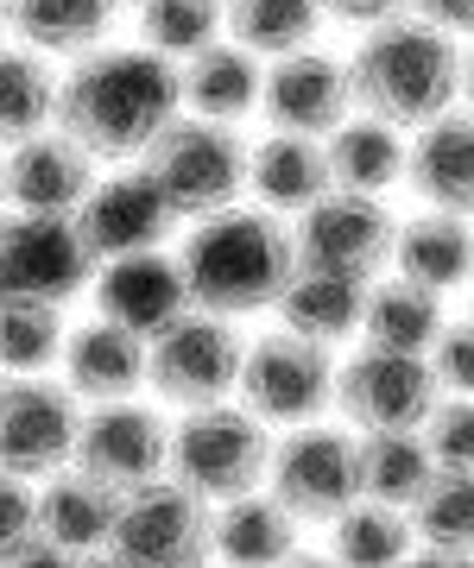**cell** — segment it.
I'll list each match as a JSON object with an SVG mask.
<instances>
[{"instance_id": "f6af8a7d", "label": "cell", "mask_w": 474, "mask_h": 568, "mask_svg": "<svg viewBox=\"0 0 474 568\" xmlns=\"http://www.w3.org/2000/svg\"><path fill=\"white\" fill-rule=\"evenodd\" d=\"M285 568H342V562H335V556H304V549H297Z\"/></svg>"}, {"instance_id": "ffe728a7", "label": "cell", "mask_w": 474, "mask_h": 568, "mask_svg": "<svg viewBox=\"0 0 474 568\" xmlns=\"http://www.w3.org/2000/svg\"><path fill=\"white\" fill-rule=\"evenodd\" d=\"M145 354H152V342H140L133 328L108 323V316H95V323L70 328L58 366H63V386L77 392V398L121 405V398H133L145 386Z\"/></svg>"}, {"instance_id": "4dcf8cb0", "label": "cell", "mask_w": 474, "mask_h": 568, "mask_svg": "<svg viewBox=\"0 0 474 568\" xmlns=\"http://www.w3.org/2000/svg\"><path fill=\"white\" fill-rule=\"evenodd\" d=\"M228 39L248 44L253 58H291V51H310L316 32H323V0H222Z\"/></svg>"}, {"instance_id": "4fadbf2b", "label": "cell", "mask_w": 474, "mask_h": 568, "mask_svg": "<svg viewBox=\"0 0 474 568\" xmlns=\"http://www.w3.org/2000/svg\"><path fill=\"white\" fill-rule=\"evenodd\" d=\"M392 241L399 222L380 196H354V190H330L323 203H310L291 227L297 265H323V272H349V278H380V265H392Z\"/></svg>"}, {"instance_id": "bcb514c9", "label": "cell", "mask_w": 474, "mask_h": 568, "mask_svg": "<svg viewBox=\"0 0 474 568\" xmlns=\"http://www.w3.org/2000/svg\"><path fill=\"white\" fill-rule=\"evenodd\" d=\"M83 568H133V562H121V556H114V549H102V556H89Z\"/></svg>"}, {"instance_id": "8992f818", "label": "cell", "mask_w": 474, "mask_h": 568, "mask_svg": "<svg viewBox=\"0 0 474 568\" xmlns=\"http://www.w3.org/2000/svg\"><path fill=\"white\" fill-rule=\"evenodd\" d=\"M108 549L133 568H203L215 556V506L165 474L152 487L121 493V518H114Z\"/></svg>"}, {"instance_id": "277c9868", "label": "cell", "mask_w": 474, "mask_h": 568, "mask_svg": "<svg viewBox=\"0 0 474 568\" xmlns=\"http://www.w3.org/2000/svg\"><path fill=\"white\" fill-rule=\"evenodd\" d=\"M266 474H272V436L248 405H203L171 424V480L203 493L209 506L260 493Z\"/></svg>"}, {"instance_id": "816d5d0a", "label": "cell", "mask_w": 474, "mask_h": 568, "mask_svg": "<svg viewBox=\"0 0 474 568\" xmlns=\"http://www.w3.org/2000/svg\"><path fill=\"white\" fill-rule=\"evenodd\" d=\"M0 196H7V183H0Z\"/></svg>"}, {"instance_id": "4316f807", "label": "cell", "mask_w": 474, "mask_h": 568, "mask_svg": "<svg viewBox=\"0 0 474 568\" xmlns=\"http://www.w3.org/2000/svg\"><path fill=\"white\" fill-rule=\"evenodd\" d=\"M323 152H330V183L354 190V196H386L392 183H405V159H412L405 133L373 114H349L323 140Z\"/></svg>"}, {"instance_id": "b9f144b4", "label": "cell", "mask_w": 474, "mask_h": 568, "mask_svg": "<svg viewBox=\"0 0 474 568\" xmlns=\"http://www.w3.org/2000/svg\"><path fill=\"white\" fill-rule=\"evenodd\" d=\"M89 556H77V549H63V544H51V537H26L13 556L0 568H83Z\"/></svg>"}, {"instance_id": "e575fe53", "label": "cell", "mask_w": 474, "mask_h": 568, "mask_svg": "<svg viewBox=\"0 0 474 568\" xmlns=\"http://www.w3.org/2000/svg\"><path fill=\"white\" fill-rule=\"evenodd\" d=\"M412 530L424 537V549L474 556V467H436V480L412 506Z\"/></svg>"}, {"instance_id": "7c38bea8", "label": "cell", "mask_w": 474, "mask_h": 568, "mask_svg": "<svg viewBox=\"0 0 474 568\" xmlns=\"http://www.w3.org/2000/svg\"><path fill=\"white\" fill-rule=\"evenodd\" d=\"M83 410L77 392L58 379H0V474L20 480H51L58 467L77 462Z\"/></svg>"}, {"instance_id": "83f0119b", "label": "cell", "mask_w": 474, "mask_h": 568, "mask_svg": "<svg viewBox=\"0 0 474 568\" xmlns=\"http://www.w3.org/2000/svg\"><path fill=\"white\" fill-rule=\"evenodd\" d=\"M443 297L424 291L412 278H373L367 291V316H361V342L367 347H392V354H431V342L443 335Z\"/></svg>"}, {"instance_id": "30bf717a", "label": "cell", "mask_w": 474, "mask_h": 568, "mask_svg": "<svg viewBox=\"0 0 474 568\" xmlns=\"http://www.w3.org/2000/svg\"><path fill=\"white\" fill-rule=\"evenodd\" d=\"M335 354L330 342H310L291 328H272L260 342H248L241 361V398L260 424H316L335 405Z\"/></svg>"}, {"instance_id": "1f68e13d", "label": "cell", "mask_w": 474, "mask_h": 568, "mask_svg": "<svg viewBox=\"0 0 474 568\" xmlns=\"http://www.w3.org/2000/svg\"><path fill=\"white\" fill-rule=\"evenodd\" d=\"M436 480V462L417 429H380V436H361V499H380V506L412 511L417 493Z\"/></svg>"}, {"instance_id": "ac0fdd59", "label": "cell", "mask_w": 474, "mask_h": 568, "mask_svg": "<svg viewBox=\"0 0 474 568\" xmlns=\"http://www.w3.org/2000/svg\"><path fill=\"white\" fill-rule=\"evenodd\" d=\"M95 310H102L108 323L133 328L140 342H152V335H165L178 316H190V284H184V265H178V253H127V260H108L102 272H95Z\"/></svg>"}, {"instance_id": "c3c4849f", "label": "cell", "mask_w": 474, "mask_h": 568, "mask_svg": "<svg viewBox=\"0 0 474 568\" xmlns=\"http://www.w3.org/2000/svg\"><path fill=\"white\" fill-rule=\"evenodd\" d=\"M114 7H145V0H114Z\"/></svg>"}, {"instance_id": "7bdbcfd3", "label": "cell", "mask_w": 474, "mask_h": 568, "mask_svg": "<svg viewBox=\"0 0 474 568\" xmlns=\"http://www.w3.org/2000/svg\"><path fill=\"white\" fill-rule=\"evenodd\" d=\"M405 568H474V556H455V549H412Z\"/></svg>"}, {"instance_id": "7dc6e473", "label": "cell", "mask_w": 474, "mask_h": 568, "mask_svg": "<svg viewBox=\"0 0 474 568\" xmlns=\"http://www.w3.org/2000/svg\"><path fill=\"white\" fill-rule=\"evenodd\" d=\"M0 32H7V0H0Z\"/></svg>"}, {"instance_id": "5b68a950", "label": "cell", "mask_w": 474, "mask_h": 568, "mask_svg": "<svg viewBox=\"0 0 474 568\" xmlns=\"http://www.w3.org/2000/svg\"><path fill=\"white\" fill-rule=\"evenodd\" d=\"M145 178L165 190V203L178 209V222H203V215H222V209L241 203L248 190V140L222 121H196V114H178V121L152 140L145 152Z\"/></svg>"}, {"instance_id": "ab89813d", "label": "cell", "mask_w": 474, "mask_h": 568, "mask_svg": "<svg viewBox=\"0 0 474 568\" xmlns=\"http://www.w3.org/2000/svg\"><path fill=\"white\" fill-rule=\"evenodd\" d=\"M323 13L342 20V26L373 32V26H386V20H405V13H412V0H323Z\"/></svg>"}, {"instance_id": "d6a6232c", "label": "cell", "mask_w": 474, "mask_h": 568, "mask_svg": "<svg viewBox=\"0 0 474 568\" xmlns=\"http://www.w3.org/2000/svg\"><path fill=\"white\" fill-rule=\"evenodd\" d=\"M412 511L399 506H380V499H354L342 518H335V537H330V556L342 568H405L412 562Z\"/></svg>"}, {"instance_id": "74e56055", "label": "cell", "mask_w": 474, "mask_h": 568, "mask_svg": "<svg viewBox=\"0 0 474 568\" xmlns=\"http://www.w3.org/2000/svg\"><path fill=\"white\" fill-rule=\"evenodd\" d=\"M431 373L436 386L455 392V398H474V323H443V335L431 342Z\"/></svg>"}, {"instance_id": "d6986e66", "label": "cell", "mask_w": 474, "mask_h": 568, "mask_svg": "<svg viewBox=\"0 0 474 568\" xmlns=\"http://www.w3.org/2000/svg\"><path fill=\"white\" fill-rule=\"evenodd\" d=\"M405 183H412V196L424 209L474 222V108H450L443 121L417 126Z\"/></svg>"}, {"instance_id": "3957f363", "label": "cell", "mask_w": 474, "mask_h": 568, "mask_svg": "<svg viewBox=\"0 0 474 568\" xmlns=\"http://www.w3.org/2000/svg\"><path fill=\"white\" fill-rule=\"evenodd\" d=\"M349 82H354V108L373 114L386 126H431L443 121L462 95V44L450 32L424 26L417 13L386 20L361 32L349 58Z\"/></svg>"}, {"instance_id": "681fc988", "label": "cell", "mask_w": 474, "mask_h": 568, "mask_svg": "<svg viewBox=\"0 0 474 568\" xmlns=\"http://www.w3.org/2000/svg\"><path fill=\"white\" fill-rule=\"evenodd\" d=\"M468 323H474V297H468Z\"/></svg>"}, {"instance_id": "ba28073f", "label": "cell", "mask_w": 474, "mask_h": 568, "mask_svg": "<svg viewBox=\"0 0 474 568\" xmlns=\"http://www.w3.org/2000/svg\"><path fill=\"white\" fill-rule=\"evenodd\" d=\"M266 493L297 525H335L361 499V436L330 424H297L285 443H272Z\"/></svg>"}, {"instance_id": "f907efd6", "label": "cell", "mask_w": 474, "mask_h": 568, "mask_svg": "<svg viewBox=\"0 0 474 568\" xmlns=\"http://www.w3.org/2000/svg\"><path fill=\"white\" fill-rule=\"evenodd\" d=\"M203 568H222V562H203Z\"/></svg>"}, {"instance_id": "f35d334b", "label": "cell", "mask_w": 474, "mask_h": 568, "mask_svg": "<svg viewBox=\"0 0 474 568\" xmlns=\"http://www.w3.org/2000/svg\"><path fill=\"white\" fill-rule=\"evenodd\" d=\"M26 537H39V487L20 480V474H0V562H7Z\"/></svg>"}, {"instance_id": "2e32d148", "label": "cell", "mask_w": 474, "mask_h": 568, "mask_svg": "<svg viewBox=\"0 0 474 568\" xmlns=\"http://www.w3.org/2000/svg\"><path fill=\"white\" fill-rule=\"evenodd\" d=\"M272 133H297V140H330L335 126L354 114V82L349 63L330 51H291V58L266 63V95H260Z\"/></svg>"}, {"instance_id": "f546056e", "label": "cell", "mask_w": 474, "mask_h": 568, "mask_svg": "<svg viewBox=\"0 0 474 568\" xmlns=\"http://www.w3.org/2000/svg\"><path fill=\"white\" fill-rule=\"evenodd\" d=\"M58 70L32 44H0V145L13 152L20 140L58 126Z\"/></svg>"}, {"instance_id": "7402d4cb", "label": "cell", "mask_w": 474, "mask_h": 568, "mask_svg": "<svg viewBox=\"0 0 474 568\" xmlns=\"http://www.w3.org/2000/svg\"><path fill=\"white\" fill-rule=\"evenodd\" d=\"M178 82H184V108L196 121L234 126L241 114L260 108V95H266V58H253L248 44H234V39H215L209 51L184 58Z\"/></svg>"}, {"instance_id": "484cf974", "label": "cell", "mask_w": 474, "mask_h": 568, "mask_svg": "<svg viewBox=\"0 0 474 568\" xmlns=\"http://www.w3.org/2000/svg\"><path fill=\"white\" fill-rule=\"evenodd\" d=\"M215 556L222 568H285L297 556V518L266 487L215 506Z\"/></svg>"}, {"instance_id": "9a60e30c", "label": "cell", "mask_w": 474, "mask_h": 568, "mask_svg": "<svg viewBox=\"0 0 474 568\" xmlns=\"http://www.w3.org/2000/svg\"><path fill=\"white\" fill-rule=\"evenodd\" d=\"M77 227L95 260H127V253H159V246L178 234V209L165 203V190L140 171H114V178H95V190L77 209Z\"/></svg>"}, {"instance_id": "6da1fadb", "label": "cell", "mask_w": 474, "mask_h": 568, "mask_svg": "<svg viewBox=\"0 0 474 568\" xmlns=\"http://www.w3.org/2000/svg\"><path fill=\"white\" fill-rule=\"evenodd\" d=\"M178 63L145 44H95L58 82V126L95 159H145L152 140L178 121Z\"/></svg>"}, {"instance_id": "d590c367", "label": "cell", "mask_w": 474, "mask_h": 568, "mask_svg": "<svg viewBox=\"0 0 474 568\" xmlns=\"http://www.w3.org/2000/svg\"><path fill=\"white\" fill-rule=\"evenodd\" d=\"M222 0H145L140 7V44L159 58H196L222 39Z\"/></svg>"}, {"instance_id": "836d02e7", "label": "cell", "mask_w": 474, "mask_h": 568, "mask_svg": "<svg viewBox=\"0 0 474 568\" xmlns=\"http://www.w3.org/2000/svg\"><path fill=\"white\" fill-rule=\"evenodd\" d=\"M63 310L39 297H0V373L7 379H32L51 361H63Z\"/></svg>"}, {"instance_id": "f1b7e54d", "label": "cell", "mask_w": 474, "mask_h": 568, "mask_svg": "<svg viewBox=\"0 0 474 568\" xmlns=\"http://www.w3.org/2000/svg\"><path fill=\"white\" fill-rule=\"evenodd\" d=\"M7 26L44 58H83L108 44L114 0H7Z\"/></svg>"}, {"instance_id": "603a6c76", "label": "cell", "mask_w": 474, "mask_h": 568, "mask_svg": "<svg viewBox=\"0 0 474 568\" xmlns=\"http://www.w3.org/2000/svg\"><path fill=\"white\" fill-rule=\"evenodd\" d=\"M248 190L253 203L272 215H304L310 203H323L330 183V152L323 140H297V133H266L260 145H248Z\"/></svg>"}, {"instance_id": "ee69618b", "label": "cell", "mask_w": 474, "mask_h": 568, "mask_svg": "<svg viewBox=\"0 0 474 568\" xmlns=\"http://www.w3.org/2000/svg\"><path fill=\"white\" fill-rule=\"evenodd\" d=\"M462 95H468V108H474V39H468V51H462Z\"/></svg>"}, {"instance_id": "44dd1931", "label": "cell", "mask_w": 474, "mask_h": 568, "mask_svg": "<svg viewBox=\"0 0 474 568\" xmlns=\"http://www.w3.org/2000/svg\"><path fill=\"white\" fill-rule=\"evenodd\" d=\"M114 518H121V493L83 474L77 462L39 480V537H51V544L77 549V556H102L114 544Z\"/></svg>"}, {"instance_id": "7a4b0ae2", "label": "cell", "mask_w": 474, "mask_h": 568, "mask_svg": "<svg viewBox=\"0 0 474 568\" xmlns=\"http://www.w3.org/2000/svg\"><path fill=\"white\" fill-rule=\"evenodd\" d=\"M178 265H184L190 304L234 323V316H253V310H279L291 272H297V246H291V227H279L272 209L234 203L222 215L190 222Z\"/></svg>"}, {"instance_id": "5bb4252c", "label": "cell", "mask_w": 474, "mask_h": 568, "mask_svg": "<svg viewBox=\"0 0 474 568\" xmlns=\"http://www.w3.org/2000/svg\"><path fill=\"white\" fill-rule=\"evenodd\" d=\"M77 467L108 480L114 493L152 487L171 474V424L152 405H95L83 417V436H77Z\"/></svg>"}, {"instance_id": "e0dca14e", "label": "cell", "mask_w": 474, "mask_h": 568, "mask_svg": "<svg viewBox=\"0 0 474 568\" xmlns=\"http://www.w3.org/2000/svg\"><path fill=\"white\" fill-rule=\"evenodd\" d=\"M0 183H7V203L26 215H77L95 190V152L70 140L63 126H44L0 159Z\"/></svg>"}, {"instance_id": "cb8c5ba5", "label": "cell", "mask_w": 474, "mask_h": 568, "mask_svg": "<svg viewBox=\"0 0 474 568\" xmlns=\"http://www.w3.org/2000/svg\"><path fill=\"white\" fill-rule=\"evenodd\" d=\"M392 272L424 284V291H436V297L474 284V222L468 215H443V209H424L412 222H399Z\"/></svg>"}, {"instance_id": "9c48e42d", "label": "cell", "mask_w": 474, "mask_h": 568, "mask_svg": "<svg viewBox=\"0 0 474 568\" xmlns=\"http://www.w3.org/2000/svg\"><path fill=\"white\" fill-rule=\"evenodd\" d=\"M102 260L89 253L77 215H0V297H39V304H70L95 284Z\"/></svg>"}, {"instance_id": "8fae6325", "label": "cell", "mask_w": 474, "mask_h": 568, "mask_svg": "<svg viewBox=\"0 0 474 568\" xmlns=\"http://www.w3.org/2000/svg\"><path fill=\"white\" fill-rule=\"evenodd\" d=\"M436 398H443V386H436V373H431V354H392V347L361 342V354H349L342 373H335V410L361 436L424 429Z\"/></svg>"}, {"instance_id": "52a82bcc", "label": "cell", "mask_w": 474, "mask_h": 568, "mask_svg": "<svg viewBox=\"0 0 474 568\" xmlns=\"http://www.w3.org/2000/svg\"><path fill=\"white\" fill-rule=\"evenodd\" d=\"M241 361H248V342L234 335V323L209 316V310H190L165 335H152L145 386L178 410L228 405V392H241Z\"/></svg>"}, {"instance_id": "8d00e7d4", "label": "cell", "mask_w": 474, "mask_h": 568, "mask_svg": "<svg viewBox=\"0 0 474 568\" xmlns=\"http://www.w3.org/2000/svg\"><path fill=\"white\" fill-rule=\"evenodd\" d=\"M417 436H424V448H431L436 467H474V398L443 392Z\"/></svg>"}, {"instance_id": "d4e9b609", "label": "cell", "mask_w": 474, "mask_h": 568, "mask_svg": "<svg viewBox=\"0 0 474 568\" xmlns=\"http://www.w3.org/2000/svg\"><path fill=\"white\" fill-rule=\"evenodd\" d=\"M367 278H349V272H323V265H297L279 297V328L291 335H310V342H342V335H361V316H367Z\"/></svg>"}, {"instance_id": "60d3db41", "label": "cell", "mask_w": 474, "mask_h": 568, "mask_svg": "<svg viewBox=\"0 0 474 568\" xmlns=\"http://www.w3.org/2000/svg\"><path fill=\"white\" fill-rule=\"evenodd\" d=\"M412 13L450 39H474V0H412Z\"/></svg>"}]
</instances>
